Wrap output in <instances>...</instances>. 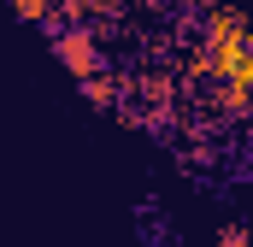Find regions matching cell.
<instances>
[{
	"mask_svg": "<svg viewBox=\"0 0 253 247\" xmlns=\"http://www.w3.org/2000/svg\"><path fill=\"white\" fill-rule=\"evenodd\" d=\"M53 59L83 82V77H94V71H106L100 59V30H88V24H71V30H53Z\"/></svg>",
	"mask_w": 253,
	"mask_h": 247,
	"instance_id": "cell-1",
	"label": "cell"
},
{
	"mask_svg": "<svg viewBox=\"0 0 253 247\" xmlns=\"http://www.w3.org/2000/svg\"><path fill=\"white\" fill-rule=\"evenodd\" d=\"M83 94L94 100V106H118V77H106V71H94V77H83Z\"/></svg>",
	"mask_w": 253,
	"mask_h": 247,
	"instance_id": "cell-2",
	"label": "cell"
},
{
	"mask_svg": "<svg viewBox=\"0 0 253 247\" xmlns=\"http://www.w3.org/2000/svg\"><path fill=\"white\" fill-rule=\"evenodd\" d=\"M12 12H18V18H30V24H47L53 0H12Z\"/></svg>",
	"mask_w": 253,
	"mask_h": 247,
	"instance_id": "cell-3",
	"label": "cell"
},
{
	"mask_svg": "<svg viewBox=\"0 0 253 247\" xmlns=\"http://www.w3.org/2000/svg\"><path fill=\"white\" fill-rule=\"evenodd\" d=\"M218 247H248V230H242V224H224V230H218Z\"/></svg>",
	"mask_w": 253,
	"mask_h": 247,
	"instance_id": "cell-4",
	"label": "cell"
},
{
	"mask_svg": "<svg viewBox=\"0 0 253 247\" xmlns=\"http://www.w3.org/2000/svg\"><path fill=\"white\" fill-rule=\"evenodd\" d=\"M224 6H242V0H224Z\"/></svg>",
	"mask_w": 253,
	"mask_h": 247,
	"instance_id": "cell-5",
	"label": "cell"
}]
</instances>
